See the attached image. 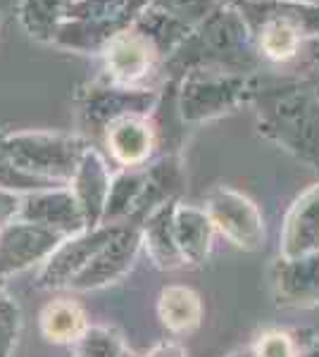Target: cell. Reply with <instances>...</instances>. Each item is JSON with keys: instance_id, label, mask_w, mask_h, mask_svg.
Returning <instances> with one entry per match:
<instances>
[{"instance_id": "7c38bea8", "label": "cell", "mask_w": 319, "mask_h": 357, "mask_svg": "<svg viewBox=\"0 0 319 357\" xmlns=\"http://www.w3.org/2000/svg\"><path fill=\"white\" fill-rule=\"evenodd\" d=\"M20 220L55 229L65 236H77L89 229L72 191H34L31 195H24Z\"/></svg>"}, {"instance_id": "5b68a950", "label": "cell", "mask_w": 319, "mask_h": 357, "mask_svg": "<svg viewBox=\"0 0 319 357\" xmlns=\"http://www.w3.org/2000/svg\"><path fill=\"white\" fill-rule=\"evenodd\" d=\"M258 93L255 77L222 69H193L184 74L179 112L184 122H205L236 110Z\"/></svg>"}, {"instance_id": "2e32d148", "label": "cell", "mask_w": 319, "mask_h": 357, "mask_svg": "<svg viewBox=\"0 0 319 357\" xmlns=\"http://www.w3.org/2000/svg\"><path fill=\"white\" fill-rule=\"evenodd\" d=\"M110 153L124 167H141L155 148V129L146 117H124L105 129Z\"/></svg>"}, {"instance_id": "603a6c76", "label": "cell", "mask_w": 319, "mask_h": 357, "mask_svg": "<svg viewBox=\"0 0 319 357\" xmlns=\"http://www.w3.org/2000/svg\"><path fill=\"white\" fill-rule=\"evenodd\" d=\"M214 3L217 0H148L146 8L184 31L193 33V29L214 13Z\"/></svg>"}, {"instance_id": "7a4b0ae2", "label": "cell", "mask_w": 319, "mask_h": 357, "mask_svg": "<svg viewBox=\"0 0 319 357\" xmlns=\"http://www.w3.org/2000/svg\"><path fill=\"white\" fill-rule=\"evenodd\" d=\"M260 131L319 169V96L312 86L291 84L255 93Z\"/></svg>"}, {"instance_id": "e0dca14e", "label": "cell", "mask_w": 319, "mask_h": 357, "mask_svg": "<svg viewBox=\"0 0 319 357\" xmlns=\"http://www.w3.org/2000/svg\"><path fill=\"white\" fill-rule=\"evenodd\" d=\"M174 210H177V203L167 200L165 205L150 212L141 229V238L148 255L162 269H174L184 264L181 252L177 248V236H174Z\"/></svg>"}, {"instance_id": "ba28073f", "label": "cell", "mask_w": 319, "mask_h": 357, "mask_svg": "<svg viewBox=\"0 0 319 357\" xmlns=\"http://www.w3.org/2000/svg\"><path fill=\"white\" fill-rule=\"evenodd\" d=\"M141 243V229L136 224H131V227L129 224H117V231L112 234V238L91 257L89 264L67 286L77 291H91L117 281L119 276L129 272Z\"/></svg>"}, {"instance_id": "277c9868", "label": "cell", "mask_w": 319, "mask_h": 357, "mask_svg": "<svg viewBox=\"0 0 319 357\" xmlns=\"http://www.w3.org/2000/svg\"><path fill=\"white\" fill-rule=\"evenodd\" d=\"M146 5L148 0H74L53 43L81 53L105 50Z\"/></svg>"}, {"instance_id": "52a82bcc", "label": "cell", "mask_w": 319, "mask_h": 357, "mask_svg": "<svg viewBox=\"0 0 319 357\" xmlns=\"http://www.w3.org/2000/svg\"><path fill=\"white\" fill-rule=\"evenodd\" d=\"M207 215L214 227L222 231L234 245L243 250H258L265 241L262 215L253 200L246 195L231 191V188H217L207 198Z\"/></svg>"}, {"instance_id": "d4e9b609", "label": "cell", "mask_w": 319, "mask_h": 357, "mask_svg": "<svg viewBox=\"0 0 319 357\" xmlns=\"http://www.w3.org/2000/svg\"><path fill=\"white\" fill-rule=\"evenodd\" d=\"M22 329V310L0 289V357H13Z\"/></svg>"}, {"instance_id": "3957f363", "label": "cell", "mask_w": 319, "mask_h": 357, "mask_svg": "<svg viewBox=\"0 0 319 357\" xmlns=\"http://www.w3.org/2000/svg\"><path fill=\"white\" fill-rule=\"evenodd\" d=\"M0 143L17 172L48 186L53 181H72L81 158L89 151V146L79 138L40 131L3 134Z\"/></svg>"}, {"instance_id": "f1b7e54d", "label": "cell", "mask_w": 319, "mask_h": 357, "mask_svg": "<svg viewBox=\"0 0 319 357\" xmlns=\"http://www.w3.org/2000/svg\"><path fill=\"white\" fill-rule=\"evenodd\" d=\"M146 357H186V350L177 343H160Z\"/></svg>"}, {"instance_id": "83f0119b", "label": "cell", "mask_w": 319, "mask_h": 357, "mask_svg": "<svg viewBox=\"0 0 319 357\" xmlns=\"http://www.w3.org/2000/svg\"><path fill=\"white\" fill-rule=\"evenodd\" d=\"M22 212V195L8 188H0V231L10 227Z\"/></svg>"}, {"instance_id": "f546056e", "label": "cell", "mask_w": 319, "mask_h": 357, "mask_svg": "<svg viewBox=\"0 0 319 357\" xmlns=\"http://www.w3.org/2000/svg\"><path fill=\"white\" fill-rule=\"evenodd\" d=\"M303 357H319V341H312L310 345H307Z\"/></svg>"}, {"instance_id": "6da1fadb", "label": "cell", "mask_w": 319, "mask_h": 357, "mask_svg": "<svg viewBox=\"0 0 319 357\" xmlns=\"http://www.w3.org/2000/svg\"><path fill=\"white\" fill-rule=\"evenodd\" d=\"M253 41L251 26L236 5L214 8V13L179 45L170 67H181L184 74L193 69L248 74V69L255 67Z\"/></svg>"}, {"instance_id": "8fae6325", "label": "cell", "mask_w": 319, "mask_h": 357, "mask_svg": "<svg viewBox=\"0 0 319 357\" xmlns=\"http://www.w3.org/2000/svg\"><path fill=\"white\" fill-rule=\"evenodd\" d=\"M114 231H117V224H103V227L94 229V231L69 236L65 243L48 257L43 272H40L38 284L43 286V289H60V286H67L69 281L89 264L91 257L112 238Z\"/></svg>"}, {"instance_id": "ffe728a7", "label": "cell", "mask_w": 319, "mask_h": 357, "mask_svg": "<svg viewBox=\"0 0 319 357\" xmlns=\"http://www.w3.org/2000/svg\"><path fill=\"white\" fill-rule=\"evenodd\" d=\"M40 329L48 341L55 343H77L86 326V314L77 303L72 301H55L40 314Z\"/></svg>"}, {"instance_id": "5bb4252c", "label": "cell", "mask_w": 319, "mask_h": 357, "mask_svg": "<svg viewBox=\"0 0 319 357\" xmlns=\"http://www.w3.org/2000/svg\"><path fill=\"white\" fill-rule=\"evenodd\" d=\"M283 257H305L319 252V183L295 200L283 224L281 236Z\"/></svg>"}, {"instance_id": "4dcf8cb0", "label": "cell", "mask_w": 319, "mask_h": 357, "mask_svg": "<svg viewBox=\"0 0 319 357\" xmlns=\"http://www.w3.org/2000/svg\"><path fill=\"white\" fill-rule=\"evenodd\" d=\"M312 89H315L319 96V69H315V74H312Z\"/></svg>"}, {"instance_id": "ac0fdd59", "label": "cell", "mask_w": 319, "mask_h": 357, "mask_svg": "<svg viewBox=\"0 0 319 357\" xmlns=\"http://www.w3.org/2000/svg\"><path fill=\"white\" fill-rule=\"evenodd\" d=\"M214 224L205 210L177 205L174 210V236L184 264H200L210 252Z\"/></svg>"}, {"instance_id": "9c48e42d", "label": "cell", "mask_w": 319, "mask_h": 357, "mask_svg": "<svg viewBox=\"0 0 319 357\" xmlns=\"http://www.w3.org/2000/svg\"><path fill=\"white\" fill-rule=\"evenodd\" d=\"M69 236L40 224L13 222L0 231V276L22 272L40 260L48 262V257Z\"/></svg>"}, {"instance_id": "30bf717a", "label": "cell", "mask_w": 319, "mask_h": 357, "mask_svg": "<svg viewBox=\"0 0 319 357\" xmlns=\"http://www.w3.org/2000/svg\"><path fill=\"white\" fill-rule=\"evenodd\" d=\"M103 55H105L107 82L129 86V89H143L138 84L150 77L155 65L162 60V55L153 48V43L133 26L119 33L114 41H110Z\"/></svg>"}, {"instance_id": "4fadbf2b", "label": "cell", "mask_w": 319, "mask_h": 357, "mask_svg": "<svg viewBox=\"0 0 319 357\" xmlns=\"http://www.w3.org/2000/svg\"><path fill=\"white\" fill-rule=\"evenodd\" d=\"M274 289L279 305L312 307L319 305V252L305 257H281L274 267Z\"/></svg>"}, {"instance_id": "484cf974", "label": "cell", "mask_w": 319, "mask_h": 357, "mask_svg": "<svg viewBox=\"0 0 319 357\" xmlns=\"http://www.w3.org/2000/svg\"><path fill=\"white\" fill-rule=\"evenodd\" d=\"M45 186L48 183L36 181V178L24 176L22 172H17L3 151V143H0V188H8V191H43Z\"/></svg>"}, {"instance_id": "7402d4cb", "label": "cell", "mask_w": 319, "mask_h": 357, "mask_svg": "<svg viewBox=\"0 0 319 357\" xmlns=\"http://www.w3.org/2000/svg\"><path fill=\"white\" fill-rule=\"evenodd\" d=\"M146 176H148V169H129V172H121V174L110 183L103 222L107 224L110 220H119V217L136 212L138 200H141V195H143V188H146Z\"/></svg>"}, {"instance_id": "cb8c5ba5", "label": "cell", "mask_w": 319, "mask_h": 357, "mask_svg": "<svg viewBox=\"0 0 319 357\" xmlns=\"http://www.w3.org/2000/svg\"><path fill=\"white\" fill-rule=\"evenodd\" d=\"M124 341L119 333L105 329V326H94L86 329L84 336L77 341V357H129Z\"/></svg>"}, {"instance_id": "9a60e30c", "label": "cell", "mask_w": 319, "mask_h": 357, "mask_svg": "<svg viewBox=\"0 0 319 357\" xmlns=\"http://www.w3.org/2000/svg\"><path fill=\"white\" fill-rule=\"evenodd\" d=\"M110 174L107 167L103 162V158L96 151H86L84 158L77 167L72 176V188L77 203L81 205V212L86 217V227L96 229L103 222L107 205V193H110Z\"/></svg>"}, {"instance_id": "1f68e13d", "label": "cell", "mask_w": 319, "mask_h": 357, "mask_svg": "<svg viewBox=\"0 0 319 357\" xmlns=\"http://www.w3.org/2000/svg\"><path fill=\"white\" fill-rule=\"evenodd\" d=\"M234 3H241V0H224V5H234ZM248 3H258V0H248Z\"/></svg>"}, {"instance_id": "4316f807", "label": "cell", "mask_w": 319, "mask_h": 357, "mask_svg": "<svg viewBox=\"0 0 319 357\" xmlns=\"http://www.w3.org/2000/svg\"><path fill=\"white\" fill-rule=\"evenodd\" d=\"M255 357H295V343L288 333L272 331L265 333L253 350Z\"/></svg>"}, {"instance_id": "44dd1931", "label": "cell", "mask_w": 319, "mask_h": 357, "mask_svg": "<svg viewBox=\"0 0 319 357\" xmlns=\"http://www.w3.org/2000/svg\"><path fill=\"white\" fill-rule=\"evenodd\" d=\"M160 319L177 333L195 329L200 324V298L184 286H170L160 296Z\"/></svg>"}, {"instance_id": "836d02e7", "label": "cell", "mask_w": 319, "mask_h": 357, "mask_svg": "<svg viewBox=\"0 0 319 357\" xmlns=\"http://www.w3.org/2000/svg\"><path fill=\"white\" fill-rule=\"evenodd\" d=\"M129 357H133V355H129Z\"/></svg>"}, {"instance_id": "8992f818", "label": "cell", "mask_w": 319, "mask_h": 357, "mask_svg": "<svg viewBox=\"0 0 319 357\" xmlns=\"http://www.w3.org/2000/svg\"><path fill=\"white\" fill-rule=\"evenodd\" d=\"M158 96L150 89H129L117 84H94L81 96L84 119L98 131H105L110 124L124 117H146L153 110Z\"/></svg>"}, {"instance_id": "d6986e66", "label": "cell", "mask_w": 319, "mask_h": 357, "mask_svg": "<svg viewBox=\"0 0 319 357\" xmlns=\"http://www.w3.org/2000/svg\"><path fill=\"white\" fill-rule=\"evenodd\" d=\"M72 5L74 0H22L20 22L29 36L38 41H55Z\"/></svg>"}, {"instance_id": "d6a6232c", "label": "cell", "mask_w": 319, "mask_h": 357, "mask_svg": "<svg viewBox=\"0 0 319 357\" xmlns=\"http://www.w3.org/2000/svg\"><path fill=\"white\" fill-rule=\"evenodd\" d=\"M315 5H319V0H315Z\"/></svg>"}]
</instances>
